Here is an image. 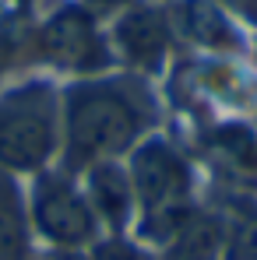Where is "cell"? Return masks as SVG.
<instances>
[{
	"label": "cell",
	"instance_id": "obj_8",
	"mask_svg": "<svg viewBox=\"0 0 257 260\" xmlns=\"http://www.w3.org/2000/svg\"><path fill=\"white\" fill-rule=\"evenodd\" d=\"M130 201H134L130 179L117 162H99L88 169V204L99 221L124 229L130 218Z\"/></svg>",
	"mask_w": 257,
	"mask_h": 260
},
{
	"label": "cell",
	"instance_id": "obj_15",
	"mask_svg": "<svg viewBox=\"0 0 257 260\" xmlns=\"http://www.w3.org/2000/svg\"><path fill=\"white\" fill-rule=\"evenodd\" d=\"M233 4H236V7H247V0H233Z\"/></svg>",
	"mask_w": 257,
	"mask_h": 260
},
{
	"label": "cell",
	"instance_id": "obj_11",
	"mask_svg": "<svg viewBox=\"0 0 257 260\" xmlns=\"http://www.w3.org/2000/svg\"><path fill=\"white\" fill-rule=\"evenodd\" d=\"M225 260H257V211H240L222 232Z\"/></svg>",
	"mask_w": 257,
	"mask_h": 260
},
{
	"label": "cell",
	"instance_id": "obj_1",
	"mask_svg": "<svg viewBox=\"0 0 257 260\" xmlns=\"http://www.w3.org/2000/svg\"><path fill=\"white\" fill-rule=\"evenodd\" d=\"M152 120V99L127 78L78 81L64 95L67 166H99L130 151Z\"/></svg>",
	"mask_w": 257,
	"mask_h": 260
},
{
	"label": "cell",
	"instance_id": "obj_14",
	"mask_svg": "<svg viewBox=\"0 0 257 260\" xmlns=\"http://www.w3.org/2000/svg\"><path fill=\"white\" fill-rule=\"evenodd\" d=\"M130 0H81L85 11H117V7H127Z\"/></svg>",
	"mask_w": 257,
	"mask_h": 260
},
{
	"label": "cell",
	"instance_id": "obj_4",
	"mask_svg": "<svg viewBox=\"0 0 257 260\" xmlns=\"http://www.w3.org/2000/svg\"><path fill=\"white\" fill-rule=\"evenodd\" d=\"M32 221L49 243L64 250L88 246L99 225L88 197L64 176H39L32 190Z\"/></svg>",
	"mask_w": 257,
	"mask_h": 260
},
{
	"label": "cell",
	"instance_id": "obj_7",
	"mask_svg": "<svg viewBox=\"0 0 257 260\" xmlns=\"http://www.w3.org/2000/svg\"><path fill=\"white\" fill-rule=\"evenodd\" d=\"M173 28L208 53H233L240 49V32L222 11L218 0H180L173 11Z\"/></svg>",
	"mask_w": 257,
	"mask_h": 260
},
{
	"label": "cell",
	"instance_id": "obj_9",
	"mask_svg": "<svg viewBox=\"0 0 257 260\" xmlns=\"http://www.w3.org/2000/svg\"><path fill=\"white\" fill-rule=\"evenodd\" d=\"M28 246V221L21 190L7 169H0V260H21Z\"/></svg>",
	"mask_w": 257,
	"mask_h": 260
},
{
	"label": "cell",
	"instance_id": "obj_3",
	"mask_svg": "<svg viewBox=\"0 0 257 260\" xmlns=\"http://www.w3.org/2000/svg\"><path fill=\"white\" fill-rule=\"evenodd\" d=\"M60 144V99L49 85H21L0 99V169L43 173Z\"/></svg>",
	"mask_w": 257,
	"mask_h": 260
},
{
	"label": "cell",
	"instance_id": "obj_13",
	"mask_svg": "<svg viewBox=\"0 0 257 260\" xmlns=\"http://www.w3.org/2000/svg\"><path fill=\"white\" fill-rule=\"evenodd\" d=\"M92 260H141V257H137V250H134L130 243H120V239H106V243H99V246H95Z\"/></svg>",
	"mask_w": 257,
	"mask_h": 260
},
{
	"label": "cell",
	"instance_id": "obj_6",
	"mask_svg": "<svg viewBox=\"0 0 257 260\" xmlns=\"http://www.w3.org/2000/svg\"><path fill=\"white\" fill-rule=\"evenodd\" d=\"M173 25L159 7H127L113 25V43L130 67L159 71L169 53Z\"/></svg>",
	"mask_w": 257,
	"mask_h": 260
},
{
	"label": "cell",
	"instance_id": "obj_10",
	"mask_svg": "<svg viewBox=\"0 0 257 260\" xmlns=\"http://www.w3.org/2000/svg\"><path fill=\"white\" fill-rule=\"evenodd\" d=\"M222 232L225 225L212 215H190V221L173 236L169 243V260H215L222 250Z\"/></svg>",
	"mask_w": 257,
	"mask_h": 260
},
{
	"label": "cell",
	"instance_id": "obj_12",
	"mask_svg": "<svg viewBox=\"0 0 257 260\" xmlns=\"http://www.w3.org/2000/svg\"><path fill=\"white\" fill-rule=\"evenodd\" d=\"M215 144L225 151V158H233V162H240V166H250L254 155H257V137H254V130H247V127L215 130Z\"/></svg>",
	"mask_w": 257,
	"mask_h": 260
},
{
	"label": "cell",
	"instance_id": "obj_5",
	"mask_svg": "<svg viewBox=\"0 0 257 260\" xmlns=\"http://www.w3.org/2000/svg\"><path fill=\"white\" fill-rule=\"evenodd\" d=\"M39 49L49 63L74 71V74H92V71H102L109 63V53H106V43L95 28V18L78 4L53 11L43 21Z\"/></svg>",
	"mask_w": 257,
	"mask_h": 260
},
{
	"label": "cell",
	"instance_id": "obj_2",
	"mask_svg": "<svg viewBox=\"0 0 257 260\" xmlns=\"http://www.w3.org/2000/svg\"><path fill=\"white\" fill-rule=\"evenodd\" d=\"M130 190L141 201V236L148 243H169L173 236L190 221V186L194 176L187 158L159 137H148L134 148L130 158Z\"/></svg>",
	"mask_w": 257,
	"mask_h": 260
}]
</instances>
